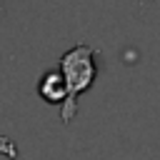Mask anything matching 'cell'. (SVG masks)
<instances>
[{"label":"cell","mask_w":160,"mask_h":160,"mask_svg":"<svg viewBox=\"0 0 160 160\" xmlns=\"http://www.w3.org/2000/svg\"><path fill=\"white\" fill-rule=\"evenodd\" d=\"M58 70L62 72L65 82H68V100L65 105L60 108V120L68 125L75 120L78 115V100L80 95L92 88L95 78H98V60H95V50L85 42H78L72 45L70 50H65L60 55V62H58Z\"/></svg>","instance_id":"6da1fadb"},{"label":"cell","mask_w":160,"mask_h":160,"mask_svg":"<svg viewBox=\"0 0 160 160\" xmlns=\"http://www.w3.org/2000/svg\"><path fill=\"white\" fill-rule=\"evenodd\" d=\"M38 95L48 105H60V108L65 105V100H68V82H65V78H62V72L58 68H50V70H45L40 75Z\"/></svg>","instance_id":"7a4b0ae2"}]
</instances>
